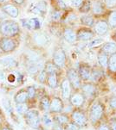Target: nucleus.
I'll return each instance as SVG.
<instances>
[{"label": "nucleus", "mask_w": 116, "mask_h": 130, "mask_svg": "<svg viewBox=\"0 0 116 130\" xmlns=\"http://www.w3.org/2000/svg\"><path fill=\"white\" fill-rule=\"evenodd\" d=\"M0 32L4 37H12L19 33V25L14 21L6 20L1 23Z\"/></svg>", "instance_id": "1"}, {"label": "nucleus", "mask_w": 116, "mask_h": 130, "mask_svg": "<svg viewBox=\"0 0 116 130\" xmlns=\"http://www.w3.org/2000/svg\"><path fill=\"white\" fill-rule=\"evenodd\" d=\"M104 114V105L101 103L97 102L95 103L90 108L89 110V119L92 123L97 122L101 120V118L103 116Z\"/></svg>", "instance_id": "2"}, {"label": "nucleus", "mask_w": 116, "mask_h": 130, "mask_svg": "<svg viewBox=\"0 0 116 130\" xmlns=\"http://www.w3.org/2000/svg\"><path fill=\"white\" fill-rule=\"evenodd\" d=\"M26 123L33 128H38L41 123L39 117V112L36 109H30L25 114Z\"/></svg>", "instance_id": "3"}, {"label": "nucleus", "mask_w": 116, "mask_h": 130, "mask_svg": "<svg viewBox=\"0 0 116 130\" xmlns=\"http://www.w3.org/2000/svg\"><path fill=\"white\" fill-rule=\"evenodd\" d=\"M30 11L33 14L43 16L47 12V3L44 0H39L30 5Z\"/></svg>", "instance_id": "4"}, {"label": "nucleus", "mask_w": 116, "mask_h": 130, "mask_svg": "<svg viewBox=\"0 0 116 130\" xmlns=\"http://www.w3.org/2000/svg\"><path fill=\"white\" fill-rule=\"evenodd\" d=\"M71 118L73 120V122H75L79 127L86 126L87 122H88V118L85 113L81 109H75L71 114Z\"/></svg>", "instance_id": "5"}, {"label": "nucleus", "mask_w": 116, "mask_h": 130, "mask_svg": "<svg viewBox=\"0 0 116 130\" xmlns=\"http://www.w3.org/2000/svg\"><path fill=\"white\" fill-rule=\"evenodd\" d=\"M67 77H68V81L70 82L71 85L75 88V89H78V88L82 87V78L80 77L79 73H78L77 71H75L74 68H70V69L68 70L67 72Z\"/></svg>", "instance_id": "6"}, {"label": "nucleus", "mask_w": 116, "mask_h": 130, "mask_svg": "<svg viewBox=\"0 0 116 130\" xmlns=\"http://www.w3.org/2000/svg\"><path fill=\"white\" fill-rule=\"evenodd\" d=\"M17 47V43L10 37H3L0 40V50L3 52H11Z\"/></svg>", "instance_id": "7"}, {"label": "nucleus", "mask_w": 116, "mask_h": 130, "mask_svg": "<svg viewBox=\"0 0 116 130\" xmlns=\"http://www.w3.org/2000/svg\"><path fill=\"white\" fill-rule=\"evenodd\" d=\"M66 62V54L65 52L62 48H58L54 52L53 54V63L57 67H64Z\"/></svg>", "instance_id": "8"}, {"label": "nucleus", "mask_w": 116, "mask_h": 130, "mask_svg": "<svg viewBox=\"0 0 116 130\" xmlns=\"http://www.w3.org/2000/svg\"><path fill=\"white\" fill-rule=\"evenodd\" d=\"M21 23L23 27L28 29H39L41 28V21L38 18L22 19Z\"/></svg>", "instance_id": "9"}, {"label": "nucleus", "mask_w": 116, "mask_h": 130, "mask_svg": "<svg viewBox=\"0 0 116 130\" xmlns=\"http://www.w3.org/2000/svg\"><path fill=\"white\" fill-rule=\"evenodd\" d=\"M80 77L82 80L88 81L90 80L91 78V74H92V69L87 64H82L79 67V71H78Z\"/></svg>", "instance_id": "10"}, {"label": "nucleus", "mask_w": 116, "mask_h": 130, "mask_svg": "<svg viewBox=\"0 0 116 130\" xmlns=\"http://www.w3.org/2000/svg\"><path fill=\"white\" fill-rule=\"evenodd\" d=\"M63 109V103L62 99L59 98H53L50 101V110L53 113H61Z\"/></svg>", "instance_id": "11"}, {"label": "nucleus", "mask_w": 116, "mask_h": 130, "mask_svg": "<svg viewBox=\"0 0 116 130\" xmlns=\"http://www.w3.org/2000/svg\"><path fill=\"white\" fill-rule=\"evenodd\" d=\"M62 96L64 99H69L71 96V84L68 78H64L61 83Z\"/></svg>", "instance_id": "12"}, {"label": "nucleus", "mask_w": 116, "mask_h": 130, "mask_svg": "<svg viewBox=\"0 0 116 130\" xmlns=\"http://www.w3.org/2000/svg\"><path fill=\"white\" fill-rule=\"evenodd\" d=\"M69 102L74 106L81 107L85 103V96L82 93H75L70 96Z\"/></svg>", "instance_id": "13"}, {"label": "nucleus", "mask_w": 116, "mask_h": 130, "mask_svg": "<svg viewBox=\"0 0 116 130\" xmlns=\"http://www.w3.org/2000/svg\"><path fill=\"white\" fill-rule=\"evenodd\" d=\"M2 10H4V13L8 16L13 17V18H16V17H18L19 15V10L17 6L13 5V4H5L2 7Z\"/></svg>", "instance_id": "14"}, {"label": "nucleus", "mask_w": 116, "mask_h": 130, "mask_svg": "<svg viewBox=\"0 0 116 130\" xmlns=\"http://www.w3.org/2000/svg\"><path fill=\"white\" fill-rule=\"evenodd\" d=\"M93 36H94V33L90 29H88V28H82L77 33V39L79 41H89V40L93 38Z\"/></svg>", "instance_id": "15"}, {"label": "nucleus", "mask_w": 116, "mask_h": 130, "mask_svg": "<svg viewBox=\"0 0 116 130\" xmlns=\"http://www.w3.org/2000/svg\"><path fill=\"white\" fill-rule=\"evenodd\" d=\"M82 91L83 92V95L86 96H92L95 93L96 88L95 85L92 83H85L82 85Z\"/></svg>", "instance_id": "16"}, {"label": "nucleus", "mask_w": 116, "mask_h": 130, "mask_svg": "<svg viewBox=\"0 0 116 130\" xmlns=\"http://www.w3.org/2000/svg\"><path fill=\"white\" fill-rule=\"evenodd\" d=\"M63 36L65 40L69 43H74L77 40V34H75V31L71 28H66L63 32Z\"/></svg>", "instance_id": "17"}, {"label": "nucleus", "mask_w": 116, "mask_h": 130, "mask_svg": "<svg viewBox=\"0 0 116 130\" xmlns=\"http://www.w3.org/2000/svg\"><path fill=\"white\" fill-rule=\"evenodd\" d=\"M108 24L104 21H101L96 23L95 25V32L98 35H105L108 32Z\"/></svg>", "instance_id": "18"}, {"label": "nucleus", "mask_w": 116, "mask_h": 130, "mask_svg": "<svg viewBox=\"0 0 116 130\" xmlns=\"http://www.w3.org/2000/svg\"><path fill=\"white\" fill-rule=\"evenodd\" d=\"M28 93L26 91H24V90H21L16 94L15 96V102L16 103H24L26 102V100L28 99Z\"/></svg>", "instance_id": "19"}, {"label": "nucleus", "mask_w": 116, "mask_h": 130, "mask_svg": "<svg viewBox=\"0 0 116 130\" xmlns=\"http://www.w3.org/2000/svg\"><path fill=\"white\" fill-rule=\"evenodd\" d=\"M97 59H98V63H99V65L101 66V67H103V68L108 67V54H106L105 52L101 51L99 54H98Z\"/></svg>", "instance_id": "20"}, {"label": "nucleus", "mask_w": 116, "mask_h": 130, "mask_svg": "<svg viewBox=\"0 0 116 130\" xmlns=\"http://www.w3.org/2000/svg\"><path fill=\"white\" fill-rule=\"evenodd\" d=\"M102 51L108 54H113L116 53V43L115 42H107L102 47Z\"/></svg>", "instance_id": "21"}, {"label": "nucleus", "mask_w": 116, "mask_h": 130, "mask_svg": "<svg viewBox=\"0 0 116 130\" xmlns=\"http://www.w3.org/2000/svg\"><path fill=\"white\" fill-rule=\"evenodd\" d=\"M55 123L59 126H62V125H66L69 122V118L68 117L67 115H58V116H55L54 118Z\"/></svg>", "instance_id": "22"}, {"label": "nucleus", "mask_w": 116, "mask_h": 130, "mask_svg": "<svg viewBox=\"0 0 116 130\" xmlns=\"http://www.w3.org/2000/svg\"><path fill=\"white\" fill-rule=\"evenodd\" d=\"M108 69L112 72H116V53L111 54L108 59Z\"/></svg>", "instance_id": "23"}, {"label": "nucleus", "mask_w": 116, "mask_h": 130, "mask_svg": "<svg viewBox=\"0 0 116 130\" xmlns=\"http://www.w3.org/2000/svg\"><path fill=\"white\" fill-rule=\"evenodd\" d=\"M47 83L50 88H55L57 86V76L55 73L49 74L47 78Z\"/></svg>", "instance_id": "24"}, {"label": "nucleus", "mask_w": 116, "mask_h": 130, "mask_svg": "<svg viewBox=\"0 0 116 130\" xmlns=\"http://www.w3.org/2000/svg\"><path fill=\"white\" fill-rule=\"evenodd\" d=\"M40 107L43 111H48L50 107V100L48 96H43L40 101Z\"/></svg>", "instance_id": "25"}, {"label": "nucleus", "mask_w": 116, "mask_h": 130, "mask_svg": "<svg viewBox=\"0 0 116 130\" xmlns=\"http://www.w3.org/2000/svg\"><path fill=\"white\" fill-rule=\"evenodd\" d=\"M102 74H103V72H102L101 69H98V68L93 69L92 70V74H91L90 80H92V81H98L99 79L101 78Z\"/></svg>", "instance_id": "26"}, {"label": "nucleus", "mask_w": 116, "mask_h": 130, "mask_svg": "<svg viewBox=\"0 0 116 130\" xmlns=\"http://www.w3.org/2000/svg\"><path fill=\"white\" fill-rule=\"evenodd\" d=\"M34 40L36 41V42L39 44V45H43L47 41L45 35L43 34V33H37L34 36Z\"/></svg>", "instance_id": "27"}, {"label": "nucleus", "mask_w": 116, "mask_h": 130, "mask_svg": "<svg viewBox=\"0 0 116 130\" xmlns=\"http://www.w3.org/2000/svg\"><path fill=\"white\" fill-rule=\"evenodd\" d=\"M93 11L95 14H101L103 12V5L100 1H96L93 4Z\"/></svg>", "instance_id": "28"}, {"label": "nucleus", "mask_w": 116, "mask_h": 130, "mask_svg": "<svg viewBox=\"0 0 116 130\" xmlns=\"http://www.w3.org/2000/svg\"><path fill=\"white\" fill-rule=\"evenodd\" d=\"M16 109H17V113L20 115H24L29 111L28 106L25 103H17V106H16Z\"/></svg>", "instance_id": "29"}, {"label": "nucleus", "mask_w": 116, "mask_h": 130, "mask_svg": "<svg viewBox=\"0 0 116 130\" xmlns=\"http://www.w3.org/2000/svg\"><path fill=\"white\" fill-rule=\"evenodd\" d=\"M81 22L82 23V24H84V25H86V26H88V27H90V26H92L94 24L93 17L90 16H88V15L82 16L81 17Z\"/></svg>", "instance_id": "30"}, {"label": "nucleus", "mask_w": 116, "mask_h": 130, "mask_svg": "<svg viewBox=\"0 0 116 130\" xmlns=\"http://www.w3.org/2000/svg\"><path fill=\"white\" fill-rule=\"evenodd\" d=\"M45 71H46L47 73H49V74L55 73V72H56V71H57V67L55 65L54 63L49 62V63L46 64Z\"/></svg>", "instance_id": "31"}, {"label": "nucleus", "mask_w": 116, "mask_h": 130, "mask_svg": "<svg viewBox=\"0 0 116 130\" xmlns=\"http://www.w3.org/2000/svg\"><path fill=\"white\" fill-rule=\"evenodd\" d=\"M42 121H43V123L44 124V126L47 127H50L51 126H53V120L51 119V117L49 116L48 114H44L43 118H42Z\"/></svg>", "instance_id": "32"}, {"label": "nucleus", "mask_w": 116, "mask_h": 130, "mask_svg": "<svg viewBox=\"0 0 116 130\" xmlns=\"http://www.w3.org/2000/svg\"><path fill=\"white\" fill-rule=\"evenodd\" d=\"M109 25L113 28L116 27V11H113L111 13L110 17H109Z\"/></svg>", "instance_id": "33"}, {"label": "nucleus", "mask_w": 116, "mask_h": 130, "mask_svg": "<svg viewBox=\"0 0 116 130\" xmlns=\"http://www.w3.org/2000/svg\"><path fill=\"white\" fill-rule=\"evenodd\" d=\"M103 42V39H95V40H93L91 41L90 42L88 43V47L89 48H93V47H95L97 46H99L100 44H101Z\"/></svg>", "instance_id": "34"}, {"label": "nucleus", "mask_w": 116, "mask_h": 130, "mask_svg": "<svg viewBox=\"0 0 116 130\" xmlns=\"http://www.w3.org/2000/svg\"><path fill=\"white\" fill-rule=\"evenodd\" d=\"M64 128L66 130H78L80 128V127L75 124V122H68V124L65 125Z\"/></svg>", "instance_id": "35"}, {"label": "nucleus", "mask_w": 116, "mask_h": 130, "mask_svg": "<svg viewBox=\"0 0 116 130\" xmlns=\"http://www.w3.org/2000/svg\"><path fill=\"white\" fill-rule=\"evenodd\" d=\"M26 91H27V93H28L29 98H33L36 95V89L33 86H29Z\"/></svg>", "instance_id": "36"}, {"label": "nucleus", "mask_w": 116, "mask_h": 130, "mask_svg": "<svg viewBox=\"0 0 116 130\" xmlns=\"http://www.w3.org/2000/svg\"><path fill=\"white\" fill-rule=\"evenodd\" d=\"M90 3L89 2H85V3H83L82 4V6H81V9H80V10H81L82 12H88L89 10V9H90Z\"/></svg>", "instance_id": "37"}, {"label": "nucleus", "mask_w": 116, "mask_h": 130, "mask_svg": "<svg viewBox=\"0 0 116 130\" xmlns=\"http://www.w3.org/2000/svg\"><path fill=\"white\" fill-rule=\"evenodd\" d=\"M108 103H109V106L112 108V109H116V95L113 96L112 98H110Z\"/></svg>", "instance_id": "38"}, {"label": "nucleus", "mask_w": 116, "mask_h": 130, "mask_svg": "<svg viewBox=\"0 0 116 130\" xmlns=\"http://www.w3.org/2000/svg\"><path fill=\"white\" fill-rule=\"evenodd\" d=\"M46 77H47V72H46V71L43 70V71L40 72V73L38 75V80L41 83H43L46 79Z\"/></svg>", "instance_id": "39"}, {"label": "nucleus", "mask_w": 116, "mask_h": 130, "mask_svg": "<svg viewBox=\"0 0 116 130\" xmlns=\"http://www.w3.org/2000/svg\"><path fill=\"white\" fill-rule=\"evenodd\" d=\"M108 124L111 130H116V117L111 118L108 122Z\"/></svg>", "instance_id": "40"}, {"label": "nucleus", "mask_w": 116, "mask_h": 130, "mask_svg": "<svg viewBox=\"0 0 116 130\" xmlns=\"http://www.w3.org/2000/svg\"><path fill=\"white\" fill-rule=\"evenodd\" d=\"M61 16H62V13L60 11H58V10H55L52 13V15H51V18L53 20H55V21H56V20H59L61 18Z\"/></svg>", "instance_id": "41"}, {"label": "nucleus", "mask_w": 116, "mask_h": 130, "mask_svg": "<svg viewBox=\"0 0 116 130\" xmlns=\"http://www.w3.org/2000/svg\"><path fill=\"white\" fill-rule=\"evenodd\" d=\"M105 4H106L107 7L113 8L116 5V0H105Z\"/></svg>", "instance_id": "42"}, {"label": "nucleus", "mask_w": 116, "mask_h": 130, "mask_svg": "<svg viewBox=\"0 0 116 130\" xmlns=\"http://www.w3.org/2000/svg\"><path fill=\"white\" fill-rule=\"evenodd\" d=\"M98 130H111L110 127H109V124H107V123H101L98 127Z\"/></svg>", "instance_id": "43"}, {"label": "nucleus", "mask_w": 116, "mask_h": 130, "mask_svg": "<svg viewBox=\"0 0 116 130\" xmlns=\"http://www.w3.org/2000/svg\"><path fill=\"white\" fill-rule=\"evenodd\" d=\"M69 1L75 7H79L82 4V0H69Z\"/></svg>", "instance_id": "44"}, {"label": "nucleus", "mask_w": 116, "mask_h": 130, "mask_svg": "<svg viewBox=\"0 0 116 130\" xmlns=\"http://www.w3.org/2000/svg\"><path fill=\"white\" fill-rule=\"evenodd\" d=\"M57 4H58V6H59L61 9H66L67 8V5L65 4V2L63 0H57Z\"/></svg>", "instance_id": "45"}, {"label": "nucleus", "mask_w": 116, "mask_h": 130, "mask_svg": "<svg viewBox=\"0 0 116 130\" xmlns=\"http://www.w3.org/2000/svg\"><path fill=\"white\" fill-rule=\"evenodd\" d=\"M11 1L14 2V3L17 4H24V0H11Z\"/></svg>", "instance_id": "46"}, {"label": "nucleus", "mask_w": 116, "mask_h": 130, "mask_svg": "<svg viewBox=\"0 0 116 130\" xmlns=\"http://www.w3.org/2000/svg\"><path fill=\"white\" fill-rule=\"evenodd\" d=\"M2 130H11V129H10V127H4L2 128Z\"/></svg>", "instance_id": "47"}, {"label": "nucleus", "mask_w": 116, "mask_h": 130, "mask_svg": "<svg viewBox=\"0 0 116 130\" xmlns=\"http://www.w3.org/2000/svg\"><path fill=\"white\" fill-rule=\"evenodd\" d=\"M113 94L116 95V85H115V87L113 88Z\"/></svg>", "instance_id": "48"}, {"label": "nucleus", "mask_w": 116, "mask_h": 130, "mask_svg": "<svg viewBox=\"0 0 116 130\" xmlns=\"http://www.w3.org/2000/svg\"><path fill=\"white\" fill-rule=\"evenodd\" d=\"M5 0H0V2H4Z\"/></svg>", "instance_id": "49"}, {"label": "nucleus", "mask_w": 116, "mask_h": 130, "mask_svg": "<svg viewBox=\"0 0 116 130\" xmlns=\"http://www.w3.org/2000/svg\"><path fill=\"white\" fill-rule=\"evenodd\" d=\"M0 27H1V24H0Z\"/></svg>", "instance_id": "50"}, {"label": "nucleus", "mask_w": 116, "mask_h": 130, "mask_svg": "<svg viewBox=\"0 0 116 130\" xmlns=\"http://www.w3.org/2000/svg\"><path fill=\"white\" fill-rule=\"evenodd\" d=\"M115 36H116V33H115Z\"/></svg>", "instance_id": "51"}, {"label": "nucleus", "mask_w": 116, "mask_h": 130, "mask_svg": "<svg viewBox=\"0 0 116 130\" xmlns=\"http://www.w3.org/2000/svg\"><path fill=\"white\" fill-rule=\"evenodd\" d=\"M0 121H1V118H0Z\"/></svg>", "instance_id": "52"}]
</instances>
